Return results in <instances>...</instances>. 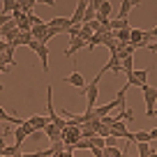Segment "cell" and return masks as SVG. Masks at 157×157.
<instances>
[{"mask_svg":"<svg viewBox=\"0 0 157 157\" xmlns=\"http://www.w3.org/2000/svg\"><path fill=\"white\" fill-rule=\"evenodd\" d=\"M99 81H102V72H97V76H95L93 81L86 86V90L81 93V95H86V106H88V111H93L97 99H99Z\"/></svg>","mask_w":157,"mask_h":157,"instance_id":"obj_1","label":"cell"},{"mask_svg":"<svg viewBox=\"0 0 157 157\" xmlns=\"http://www.w3.org/2000/svg\"><path fill=\"white\" fill-rule=\"evenodd\" d=\"M51 93H53V90H51V86H46V111H49V120L60 129V132H65V127H67V120H65V116H58V111L53 109Z\"/></svg>","mask_w":157,"mask_h":157,"instance_id":"obj_2","label":"cell"},{"mask_svg":"<svg viewBox=\"0 0 157 157\" xmlns=\"http://www.w3.org/2000/svg\"><path fill=\"white\" fill-rule=\"evenodd\" d=\"M143 102H146V116L155 118V102H157V88L152 86H143Z\"/></svg>","mask_w":157,"mask_h":157,"instance_id":"obj_3","label":"cell"},{"mask_svg":"<svg viewBox=\"0 0 157 157\" xmlns=\"http://www.w3.org/2000/svg\"><path fill=\"white\" fill-rule=\"evenodd\" d=\"M150 33H148V30H139V28H132V42H129V44L134 46V49H143V46H150Z\"/></svg>","mask_w":157,"mask_h":157,"instance_id":"obj_4","label":"cell"},{"mask_svg":"<svg viewBox=\"0 0 157 157\" xmlns=\"http://www.w3.org/2000/svg\"><path fill=\"white\" fill-rule=\"evenodd\" d=\"M65 83L74 86L76 90H81V93H83V90H86V86H88V81L83 78V74H78L76 69H74L72 74H67V76H65Z\"/></svg>","mask_w":157,"mask_h":157,"instance_id":"obj_5","label":"cell"},{"mask_svg":"<svg viewBox=\"0 0 157 157\" xmlns=\"http://www.w3.org/2000/svg\"><path fill=\"white\" fill-rule=\"evenodd\" d=\"M88 5H90V0H78V2H76V10H74V14L69 16L74 25H81V23H83V16H86Z\"/></svg>","mask_w":157,"mask_h":157,"instance_id":"obj_6","label":"cell"},{"mask_svg":"<svg viewBox=\"0 0 157 157\" xmlns=\"http://www.w3.org/2000/svg\"><path fill=\"white\" fill-rule=\"evenodd\" d=\"M83 46L88 49V39H83V37L69 39L67 49H65V56H67V58H74V53H76V51H83Z\"/></svg>","mask_w":157,"mask_h":157,"instance_id":"obj_7","label":"cell"},{"mask_svg":"<svg viewBox=\"0 0 157 157\" xmlns=\"http://www.w3.org/2000/svg\"><path fill=\"white\" fill-rule=\"evenodd\" d=\"M118 106H120V99H113V102L104 104V106H97V109H93V111H95V118H97V120H102V118H106L109 113H111L113 109H118Z\"/></svg>","mask_w":157,"mask_h":157,"instance_id":"obj_8","label":"cell"},{"mask_svg":"<svg viewBox=\"0 0 157 157\" xmlns=\"http://www.w3.org/2000/svg\"><path fill=\"white\" fill-rule=\"evenodd\" d=\"M139 2H141V0H123V2H120V10H118V19H127V14L134 7H139Z\"/></svg>","mask_w":157,"mask_h":157,"instance_id":"obj_9","label":"cell"},{"mask_svg":"<svg viewBox=\"0 0 157 157\" xmlns=\"http://www.w3.org/2000/svg\"><path fill=\"white\" fill-rule=\"evenodd\" d=\"M37 56H39V63H42V72L49 74V46H46V44H39Z\"/></svg>","mask_w":157,"mask_h":157,"instance_id":"obj_10","label":"cell"},{"mask_svg":"<svg viewBox=\"0 0 157 157\" xmlns=\"http://www.w3.org/2000/svg\"><path fill=\"white\" fill-rule=\"evenodd\" d=\"M28 123L35 127V132H39V129L44 132V129H46V125H49L51 120H49V118H44V116H30V118H28Z\"/></svg>","mask_w":157,"mask_h":157,"instance_id":"obj_11","label":"cell"},{"mask_svg":"<svg viewBox=\"0 0 157 157\" xmlns=\"http://www.w3.org/2000/svg\"><path fill=\"white\" fill-rule=\"evenodd\" d=\"M44 134H46V139H49V141H51V143H58V141H60V139H63V132H60V129H58V127H56V125H53V123H49V125H46V129H44Z\"/></svg>","mask_w":157,"mask_h":157,"instance_id":"obj_12","label":"cell"},{"mask_svg":"<svg viewBox=\"0 0 157 157\" xmlns=\"http://www.w3.org/2000/svg\"><path fill=\"white\" fill-rule=\"evenodd\" d=\"M116 39H118V44H129V42H132V28L118 30V33H116Z\"/></svg>","mask_w":157,"mask_h":157,"instance_id":"obj_13","label":"cell"},{"mask_svg":"<svg viewBox=\"0 0 157 157\" xmlns=\"http://www.w3.org/2000/svg\"><path fill=\"white\" fill-rule=\"evenodd\" d=\"M0 120H2V123H12V125H16V127H21V125H23V120H19V118L10 116V113H7L2 106H0Z\"/></svg>","mask_w":157,"mask_h":157,"instance_id":"obj_14","label":"cell"},{"mask_svg":"<svg viewBox=\"0 0 157 157\" xmlns=\"http://www.w3.org/2000/svg\"><path fill=\"white\" fill-rule=\"evenodd\" d=\"M111 12H113L111 2H109V0H102V5H99V10H97V19H109Z\"/></svg>","mask_w":157,"mask_h":157,"instance_id":"obj_15","label":"cell"},{"mask_svg":"<svg viewBox=\"0 0 157 157\" xmlns=\"http://www.w3.org/2000/svg\"><path fill=\"white\" fill-rule=\"evenodd\" d=\"M134 143H152L150 132H148V129H139V132H134Z\"/></svg>","mask_w":157,"mask_h":157,"instance_id":"obj_16","label":"cell"},{"mask_svg":"<svg viewBox=\"0 0 157 157\" xmlns=\"http://www.w3.org/2000/svg\"><path fill=\"white\" fill-rule=\"evenodd\" d=\"M136 148H139V157H150L152 152H157L152 143H136Z\"/></svg>","mask_w":157,"mask_h":157,"instance_id":"obj_17","label":"cell"},{"mask_svg":"<svg viewBox=\"0 0 157 157\" xmlns=\"http://www.w3.org/2000/svg\"><path fill=\"white\" fill-rule=\"evenodd\" d=\"M134 72V56H127L123 58V76H129Z\"/></svg>","mask_w":157,"mask_h":157,"instance_id":"obj_18","label":"cell"},{"mask_svg":"<svg viewBox=\"0 0 157 157\" xmlns=\"http://www.w3.org/2000/svg\"><path fill=\"white\" fill-rule=\"evenodd\" d=\"M19 10L23 12L25 16L33 14V10H35V0H19Z\"/></svg>","mask_w":157,"mask_h":157,"instance_id":"obj_19","label":"cell"},{"mask_svg":"<svg viewBox=\"0 0 157 157\" xmlns=\"http://www.w3.org/2000/svg\"><path fill=\"white\" fill-rule=\"evenodd\" d=\"M16 7H19V0H5V2H2V14L12 16V12H14Z\"/></svg>","mask_w":157,"mask_h":157,"instance_id":"obj_20","label":"cell"},{"mask_svg":"<svg viewBox=\"0 0 157 157\" xmlns=\"http://www.w3.org/2000/svg\"><path fill=\"white\" fill-rule=\"evenodd\" d=\"M148 74H150V69H139V72L134 69V76L139 78V83H141V86L148 83Z\"/></svg>","mask_w":157,"mask_h":157,"instance_id":"obj_21","label":"cell"},{"mask_svg":"<svg viewBox=\"0 0 157 157\" xmlns=\"http://www.w3.org/2000/svg\"><path fill=\"white\" fill-rule=\"evenodd\" d=\"M104 155L106 157H125V152L120 148H104Z\"/></svg>","mask_w":157,"mask_h":157,"instance_id":"obj_22","label":"cell"},{"mask_svg":"<svg viewBox=\"0 0 157 157\" xmlns=\"http://www.w3.org/2000/svg\"><path fill=\"white\" fill-rule=\"evenodd\" d=\"M28 23L33 25V28H37V25L46 23V21H42V19H39V16H37V14H35V12H33V14H28Z\"/></svg>","mask_w":157,"mask_h":157,"instance_id":"obj_23","label":"cell"},{"mask_svg":"<svg viewBox=\"0 0 157 157\" xmlns=\"http://www.w3.org/2000/svg\"><path fill=\"white\" fill-rule=\"evenodd\" d=\"M12 21V16L10 14H0V28H2V25H7Z\"/></svg>","mask_w":157,"mask_h":157,"instance_id":"obj_24","label":"cell"},{"mask_svg":"<svg viewBox=\"0 0 157 157\" xmlns=\"http://www.w3.org/2000/svg\"><path fill=\"white\" fill-rule=\"evenodd\" d=\"M39 44H42V42H37V39H33V42H30V44H28V49H30V51H35V53H37Z\"/></svg>","mask_w":157,"mask_h":157,"instance_id":"obj_25","label":"cell"},{"mask_svg":"<svg viewBox=\"0 0 157 157\" xmlns=\"http://www.w3.org/2000/svg\"><path fill=\"white\" fill-rule=\"evenodd\" d=\"M56 157H74V150H63V152H58Z\"/></svg>","mask_w":157,"mask_h":157,"instance_id":"obj_26","label":"cell"},{"mask_svg":"<svg viewBox=\"0 0 157 157\" xmlns=\"http://www.w3.org/2000/svg\"><path fill=\"white\" fill-rule=\"evenodd\" d=\"M90 152H93L95 157H104V150H102V148H93V150H90Z\"/></svg>","mask_w":157,"mask_h":157,"instance_id":"obj_27","label":"cell"},{"mask_svg":"<svg viewBox=\"0 0 157 157\" xmlns=\"http://www.w3.org/2000/svg\"><path fill=\"white\" fill-rule=\"evenodd\" d=\"M148 132H150V139H152V141H157V127H152V129H148Z\"/></svg>","mask_w":157,"mask_h":157,"instance_id":"obj_28","label":"cell"},{"mask_svg":"<svg viewBox=\"0 0 157 157\" xmlns=\"http://www.w3.org/2000/svg\"><path fill=\"white\" fill-rule=\"evenodd\" d=\"M148 33H150V37H152V39H157V25H155L152 30H148Z\"/></svg>","mask_w":157,"mask_h":157,"instance_id":"obj_29","label":"cell"},{"mask_svg":"<svg viewBox=\"0 0 157 157\" xmlns=\"http://www.w3.org/2000/svg\"><path fill=\"white\" fill-rule=\"evenodd\" d=\"M5 72H7V65L2 63V60H0V74H5Z\"/></svg>","mask_w":157,"mask_h":157,"instance_id":"obj_30","label":"cell"},{"mask_svg":"<svg viewBox=\"0 0 157 157\" xmlns=\"http://www.w3.org/2000/svg\"><path fill=\"white\" fill-rule=\"evenodd\" d=\"M148 51H152V53H157V42H155V44H150V46H148Z\"/></svg>","mask_w":157,"mask_h":157,"instance_id":"obj_31","label":"cell"},{"mask_svg":"<svg viewBox=\"0 0 157 157\" xmlns=\"http://www.w3.org/2000/svg\"><path fill=\"white\" fill-rule=\"evenodd\" d=\"M150 157H157V152H152V155H150Z\"/></svg>","mask_w":157,"mask_h":157,"instance_id":"obj_32","label":"cell"},{"mask_svg":"<svg viewBox=\"0 0 157 157\" xmlns=\"http://www.w3.org/2000/svg\"><path fill=\"white\" fill-rule=\"evenodd\" d=\"M0 39H2V35H0Z\"/></svg>","mask_w":157,"mask_h":157,"instance_id":"obj_33","label":"cell"},{"mask_svg":"<svg viewBox=\"0 0 157 157\" xmlns=\"http://www.w3.org/2000/svg\"><path fill=\"white\" fill-rule=\"evenodd\" d=\"M155 116H157V111H155Z\"/></svg>","mask_w":157,"mask_h":157,"instance_id":"obj_34","label":"cell"}]
</instances>
